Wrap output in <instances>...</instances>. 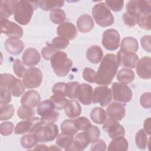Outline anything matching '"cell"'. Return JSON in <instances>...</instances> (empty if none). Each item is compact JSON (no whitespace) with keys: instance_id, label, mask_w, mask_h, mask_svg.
<instances>
[{"instance_id":"obj_21","label":"cell","mask_w":151,"mask_h":151,"mask_svg":"<svg viewBox=\"0 0 151 151\" xmlns=\"http://www.w3.org/2000/svg\"><path fill=\"white\" fill-rule=\"evenodd\" d=\"M5 47L8 53L12 55H18L24 50V44L19 39L8 38L5 42Z\"/></svg>"},{"instance_id":"obj_20","label":"cell","mask_w":151,"mask_h":151,"mask_svg":"<svg viewBox=\"0 0 151 151\" xmlns=\"http://www.w3.org/2000/svg\"><path fill=\"white\" fill-rule=\"evenodd\" d=\"M41 101V97L39 93L35 90L27 91L21 99L22 105L34 107L37 106Z\"/></svg>"},{"instance_id":"obj_49","label":"cell","mask_w":151,"mask_h":151,"mask_svg":"<svg viewBox=\"0 0 151 151\" xmlns=\"http://www.w3.org/2000/svg\"><path fill=\"white\" fill-rule=\"evenodd\" d=\"M122 19L124 24L130 27L135 26L137 24V21H138L137 17L128 13L127 12H126L124 13L122 17Z\"/></svg>"},{"instance_id":"obj_31","label":"cell","mask_w":151,"mask_h":151,"mask_svg":"<svg viewBox=\"0 0 151 151\" xmlns=\"http://www.w3.org/2000/svg\"><path fill=\"white\" fill-rule=\"evenodd\" d=\"M14 1H1L0 2L1 18L7 19L13 14Z\"/></svg>"},{"instance_id":"obj_17","label":"cell","mask_w":151,"mask_h":151,"mask_svg":"<svg viewBox=\"0 0 151 151\" xmlns=\"http://www.w3.org/2000/svg\"><path fill=\"white\" fill-rule=\"evenodd\" d=\"M136 73L143 79L151 78V59L149 57H143L138 61L136 65Z\"/></svg>"},{"instance_id":"obj_50","label":"cell","mask_w":151,"mask_h":151,"mask_svg":"<svg viewBox=\"0 0 151 151\" xmlns=\"http://www.w3.org/2000/svg\"><path fill=\"white\" fill-rule=\"evenodd\" d=\"M14 126L12 122H5L1 123L0 132L3 136H8L11 134L14 130Z\"/></svg>"},{"instance_id":"obj_29","label":"cell","mask_w":151,"mask_h":151,"mask_svg":"<svg viewBox=\"0 0 151 151\" xmlns=\"http://www.w3.org/2000/svg\"><path fill=\"white\" fill-rule=\"evenodd\" d=\"M90 118L96 124H103L107 119V113L104 109L99 107L93 108L90 112Z\"/></svg>"},{"instance_id":"obj_36","label":"cell","mask_w":151,"mask_h":151,"mask_svg":"<svg viewBox=\"0 0 151 151\" xmlns=\"http://www.w3.org/2000/svg\"><path fill=\"white\" fill-rule=\"evenodd\" d=\"M50 19L55 24H61L66 19L65 12L60 8H55L50 13Z\"/></svg>"},{"instance_id":"obj_13","label":"cell","mask_w":151,"mask_h":151,"mask_svg":"<svg viewBox=\"0 0 151 151\" xmlns=\"http://www.w3.org/2000/svg\"><path fill=\"white\" fill-rule=\"evenodd\" d=\"M119 66L134 68L139 61V56L135 52H125L120 50L116 56Z\"/></svg>"},{"instance_id":"obj_46","label":"cell","mask_w":151,"mask_h":151,"mask_svg":"<svg viewBox=\"0 0 151 151\" xmlns=\"http://www.w3.org/2000/svg\"><path fill=\"white\" fill-rule=\"evenodd\" d=\"M13 70L14 73L19 78L23 77L26 69L19 59H15L13 64Z\"/></svg>"},{"instance_id":"obj_57","label":"cell","mask_w":151,"mask_h":151,"mask_svg":"<svg viewBox=\"0 0 151 151\" xmlns=\"http://www.w3.org/2000/svg\"><path fill=\"white\" fill-rule=\"evenodd\" d=\"M106 144L104 140L97 139L94 142L91 146V151H104L106 150Z\"/></svg>"},{"instance_id":"obj_25","label":"cell","mask_w":151,"mask_h":151,"mask_svg":"<svg viewBox=\"0 0 151 151\" xmlns=\"http://www.w3.org/2000/svg\"><path fill=\"white\" fill-rule=\"evenodd\" d=\"M103 56V50L99 45H95L90 47L86 51L87 60L93 64H98Z\"/></svg>"},{"instance_id":"obj_4","label":"cell","mask_w":151,"mask_h":151,"mask_svg":"<svg viewBox=\"0 0 151 151\" xmlns=\"http://www.w3.org/2000/svg\"><path fill=\"white\" fill-rule=\"evenodd\" d=\"M50 61L54 73L58 77L65 76L73 65L72 60L67 58V54L64 51L56 52L52 56Z\"/></svg>"},{"instance_id":"obj_34","label":"cell","mask_w":151,"mask_h":151,"mask_svg":"<svg viewBox=\"0 0 151 151\" xmlns=\"http://www.w3.org/2000/svg\"><path fill=\"white\" fill-rule=\"evenodd\" d=\"M40 7L45 11L53 10L62 7L64 4V1H40L37 2Z\"/></svg>"},{"instance_id":"obj_19","label":"cell","mask_w":151,"mask_h":151,"mask_svg":"<svg viewBox=\"0 0 151 151\" xmlns=\"http://www.w3.org/2000/svg\"><path fill=\"white\" fill-rule=\"evenodd\" d=\"M22 60L25 65L32 67L39 63L41 56L38 50L33 48H28L24 51L22 56Z\"/></svg>"},{"instance_id":"obj_35","label":"cell","mask_w":151,"mask_h":151,"mask_svg":"<svg viewBox=\"0 0 151 151\" xmlns=\"http://www.w3.org/2000/svg\"><path fill=\"white\" fill-rule=\"evenodd\" d=\"M34 124V118L32 120H25L19 122L15 126V133L22 134L28 132H30Z\"/></svg>"},{"instance_id":"obj_3","label":"cell","mask_w":151,"mask_h":151,"mask_svg":"<svg viewBox=\"0 0 151 151\" xmlns=\"http://www.w3.org/2000/svg\"><path fill=\"white\" fill-rule=\"evenodd\" d=\"M34 3L25 1H14V18L18 24L25 25L30 22L34 10L37 6L33 5Z\"/></svg>"},{"instance_id":"obj_14","label":"cell","mask_w":151,"mask_h":151,"mask_svg":"<svg viewBox=\"0 0 151 151\" xmlns=\"http://www.w3.org/2000/svg\"><path fill=\"white\" fill-rule=\"evenodd\" d=\"M103 124V129L108 133L110 138L114 139L124 136V129L117 121L109 118L106 119Z\"/></svg>"},{"instance_id":"obj_55","label":"cell","mask_w":151,"mask_h":151,"mask_svg":"<svg viewBox=\"0 0 151 151\" xmlns=\"http://www.w3.org/2000/svg\"><path fill=\"white\" fill-rule=\"evenodd\" d=\"M58 117H59L58 112L54 110L51 113L47 116L41 117L40 121L45 123H54L58 119Z\"/></svg>"},{"instance_id":"obj_18","label":"cell","mask_w":151,"mask_h":151,"mask_svg":"<svg viewBox=\"0 0 151 151\" xmlns=\"http://www.w3.org/2000/svg\"><path fill=\"white\" fill-rule=\"evenodd\" d=\"M57 32L59 37L68 40L74 39L77 35V31L76 26L69 22H65L60 24L57 27Z\"/></svg>"},{"instance_id":"obj_42","label":"cell","mask_w":151,"mask_h":151,"mask_svg":"<svg viewBox=\"0 0 151 151\" xmlns=\"http://www.w3.org/2000/svg\"><path fill=\"white\" fill-rule=\"evenodd\" d=\"M80 83L77 81L68 82L65 85V96L70 99L76 98V91Z\"/></svg>"},{"instance_id":"obj_59","label":"cell","mask_w":151,"mask_h":151,"mask_svg":"<svg viewBox=\"0 0 151 151\" xmlns=\"http://www.w3.org/2000/svg\"><path fill=\"white\" fill-rule=\"evenodd\" d=\"M150 117H148L147 119H146L145 122H144V124H143V127H144V130L145 132L148 134V135H150V133H151V125H150Z\"/></svg>"},{"instance_id":"obj_44","label":"cell","mask_w":151,"mask_h":151,"mask_svg":"<svg viewBox=\"0 0 151 151\" xmlns=\"http://www.w3.org/2000/svg\"><path fill=\"white\" fill-rule=\"evenodd\" d=\"M69 40L60 37H55L51 42V45L53 46L56 50L59 51V50L64 49L69 45Z\"/></svg>"},{"instance_id":"obj_41","label":"cell","mask_w":151,"mask_h":151,"mask_svg":"<svg viewBox=\"0 0 151 151\" xmlns=\"http://www.w3.org/2000/svg\"><path fill=\"white\" fill-rule=\"evenodd\" d=\"M87 136L90 143H93L99 139L100 135V132L99 129L94 125H91L87 129L84 130Z\"/></svg>"},{"instance_id":"obj_16","label":"cell","mask_w":151,"mask_h":151,"mask_svg":"<svg viewBox=\"0 0 151 151\" xmlns=\"http://www.w3.org/2000/svg\"><path fill=\"white\" fill-rule=\"evenodd\" d=\"M106 113L110 119L116 121L121 120L126 115L124 105L119 102H113L107 107Z\"/></svg>"},{"instance_id":"obj_60","label":"cell","mask_w":151,"mask_h":151,"mask_svg":"<svg viewBox=\"0 0 151 151\" xmlns=\"http://www.w3.org/2000/svg\"><path fill=\"white\" fill-rule=\"evenodd\" d=\"M49 148L47 147V146L45 145H38L36 146V147L34 149V150H48Z\"/></svg>"},{"instance_id":"obj_61","label":"cell","mask_w":151,"mask_h":151,"mask_svg":"<svg viewBox=\"0 0 151 151\" xmlns=\"http://www.w3.org/2000/svg\"><path fill=\"white\" fill-rule=\"evenodd\" d=\"M49 150H61V149L56 147V146L54 145H51L50 146Z\"/></svg>"},{"instance_id":"obj_45","label":"cell","mask_w":151,"mask_h":151,"mask_svg":"<svg viewBox=\"0 0 151 151\" xmlns=\"http://www.w3.org/2000/svg\"><path fill=\"white\" fill-rule=\"evenodd\" d=\"M50 100H51L54 104L55 109L61 110L63 109L67 102V99L65 97L59 96L57 95L52 96Z\"/></svg>"},{"instance_id":"obj_26","label":"cell","mask_w":151,"mask_h":151,"mask_svg":"<svg viewBox=\"0 0 151 151\" xmlns=\"http://www.w3.org/2000/svg\"><path fill=\"white\" fill-rule=\"evenodd\" d=\"M138 48L137 41L131 37L124 38L120 44V50L125 52H135L137 51Z\"/></svg>"},{"instance_id":"obj_51","label":"cell","mask_w":151,"mask_h":151,"mask_svg":"<svg viewBox=\"0 0 151 151\" xmlns=\"http://www.w3.org/2000/svg\"><path fill=\"white\" fill-rule=\"evenodd\" d=\"M65 85L66 83L63 82H58L55 83L52 88L53 94L59 96L65 97Z\"/></svg>"},{"instance_id":"obj_11","label":"cell","mask_w":151,"mask_h":151,"mask_svg":"<svg viewBox=\"0 0 151 151\" xmlns=\"http://www.w3.org/2000/svg\"><path fill=\"white\" fill-rule=\"evenodd\" d=\"M1 32L5 34L9 38L19 39L23 35V29L21 27L7 19L1 18Z\"/></svg>"},{"instance_id":"obj_37","label":"cell","mask_w":151,"mask_h":151,"mask_svg":"<svg viewBox=\"0 0 151 151\" xmlns=\"http://www.w3.org/2000/svg\"><path fill=\"white\" fill-rule=\"evenodd\" d=\"M60 127L62 133L71 136H74L78 131L74 125V120L67 119L64 120Z\"/></svg>"},{"instance_id":"obj_47","label":"cell","mask_w":151,"mask_h":151,"mask_svg":"<svg viewBox=\"0 0 151 151\" xmlns=\"http://www.w3.org/2000/svg\"><path fill=\"white\" fill-rule=\"evenodd\" d=\"M83 77L84 80L88 83H96V73L93 69L88 67H86L83 71Z\"/></svg>"},{"instance_id":"obj_1","label":"cell","mask_w":151,"mask_h":151,"mask_svg":"<svg viewBox=\"0 0 151 151\" xmlns=\"http://www.w3.org/2000/svg\"><path fill=\"white\" fill-rule=\"evenodd\" d=\"M119 67L116 56L114 54L105 55L96 73V83L99 85L103 86L111 84Z\"/></svg>"},{"instance_id":"obj_58","label":"cell","mask_w":151,"mask_h":151,"mask_svg":"<svg viewBox=\"0 0 151 151\" xmlns=\"http://www.w3.org/2000/svg\"><path fill=\"white\" fill-rule=\"evenodd\" d=\"M150 35H145L142 37L140 39V43L142 48L148 52L151 51V46H150Z\"/></svg>"},{"instance_id":"obj_10","label":"cell","mask_w":151,"mask_h":151,"mask_svg":"<svg viewBox=\"0 0 151 151\" xmlns=\"http://www.w3.org/2000/svg\"><path fill=\"white\" fill-rule=\"evenodd\" d=\"M111 100V90L107 86H99L94 88L92 97L93 103H99L101 107H106L110 104Z\"/></svg>"},{"instance_id":"obj_22","label":"cell","mask_w":151,"mask_h":151,"mask_svg":"<svg viewBox=\"0 0 151 151\" xmlns=\"http://www.w3.org/2000/svg\"><path fill=\"white\" fill-rule=\"evenodd\" d=\"M90 143L86 133L81 132L76 134L73 145L65 150H83L87 147Z\"/></svg>"},{"instance_id":"obj_24","label":"cell","mask_w":151,"mask_h":151,"mask_svg":"<svg viewBox=\"0 0 151 151\" xmlns=\"http://www.w3.org/2000/svg\"><path fill=\"white\" fill-rule=\"evenodd\" d=\"M77 27L80 32L86 33L94 28V21L91 17L88 14L81 15L77 21Z\"/></svg>"},{"instance_id":"obj_48","label":"cell","mask_w":151,"mask_h":151,"mask_svg":"<svg viewBox=\"0 0 151 151\" xmlns=\"http://www.w3.org/2000/svg\"><path fill=\"white\" fill-rule=\"evenodd\" d=\"M105 4L112 11L114 12H119L123 9L124 5V1L122 0L106 1Z\"/></svg>"},{"instance_id":"obj_56","label":"cell","mask_w":151,"mask_h":151,"mask_svg":"<svg viewBox=\"0 0 151 151\" xmlns=\"http://www.w3.org/2000/svg\"><path fill=\"white\" fill-rule=\"evenodd\" d=\"M141 106L145 109H150L151 107V93L146 92L143 93L140 98Z\"/></svg>"},{"instance_id":"obj_54","label":"cell","mask_w":151,"mask_h":151,"mask_svg":"<svg viewBox=\"0 0 151 151\" xmlns=\"http://www.w3.org/2000/svg\"><path fill=\"white\" fill-rule=\"evenodd\" d=\"M0 103L1 105L6 104L11 101V94L6 89L0 87Z\"/></svg>"},{"instance_id":"obj_28","label":"cell","mask_w":151,"mask_h":151,"mask_svg":"<svg viewBox=\"0 0 151 151\" xmlns=\"http://www.w3.org/2000/svg\"><path fill=\"white\" fill-rule=\"evenodd\" d=\"M54 109L55 108L52 101L51 100H45L37 105V111L38 115L43 117L51 113L54 111Z\"/></svg>"},{"instance_id":"obj_27","label":"cell","mask_w":151,"mask_h":151,"mask_svg":"<svg viewBox=\"0 0 151 151\" xmlns=\"http://www.w3.org/2000/svg\"><path fill=\"white\" fill-rule=\"evenodd\" d=\"M129 144L126 139L119 137L113 139L109 145L107 150L109 151H126L128 149Z\"/></svg>"},{"instance_id":"obj_2","label":"cell","mask_w":151,"mask_h":151,"mask_svg":"<svg viewBox=\"0 0 151 151\" xmlns=\"http://www.w3.org/2000/svg\"><path fill=\"white\" fill-rule=\"evenodd\" d=\"M38 142H48L54 140L58 134V126L54 123H45L40 118L34 117V124L30 131Z\"/></svg>"},{"instance_id":"obj_30","label":"cell","mask_w":151,"mask_h":151,"mask_svg":"<svg viewBox=\"0 0 151 151\" xmlns=\"http://www.w3.org/2000/svg\"><path fill=\"white\" fill-rule=\"evenodd\" d=\"M134 72L128 68H122L120 70L117 74V80L120 83L123 84H127L133 81L134 78Z\"/></svg>"},{"instance_id":"obj_9","label":"cell","mask_w":151,"mask_h":151,"mask_svg":"<svg viewBox=\"0 0 151 151\" xmlns=\"http://www.w3.org/2000/svg\"><path fill=\"white\" fill-rule=\"evenodd\" d=\"M111 93L113 99L118 102H129L133 96L132 91L129 86L117 82L112 84Z\"/></svg>"},{"instance_id":"obj_33","label":"cell","mask_w":151,"mask_h":151,"mask_svg":"<svg viewBox=\"0 0 151 151\" xmlns=\"http://www.w3.org/2000/svg\"><path fill=\"white\" fill-rule=\"evenodd\" d=\"M73 136L62 133L57 137L55 143L59 147L66 150L73 145Z\"/></svg>"},{"instance_id":"obj_43","label":"cell","mask_w":151,"mask_h":151,"mask_svg":"<svg viewBox=\"0 0 151 151\" xmlns=\"http://www.w3.org/2000/svg\"><path fill=\"white\" fill-rule=\"evenodd\" d=\"M74 125L78 130H85L91 125L90 121L86 117H79L74 120Z\"/></svg>"},{"instance_id":"obj_38","label":"cell","mask_w":151,"mask_h":151,"mask_svg":"<svg viewBox=\"0 0 151 151\" xmlns=\"http://www.w3.org/2000/svg\"><path fill=\"white\" fill-rule=\"evenodd\" d=\"M147 133L143 129L139 130L135 136V143L138 148L142 150L146 149L147 145Z\"/></svg>"},{"instance_id":"obj_5","label":"cell","mask_w":151,"mask_h":151,"mask_svg":"<svg viewBox=\"0 0 151 151\" xmlns=\"http://www.w3.org/2000/svg\"><path fill=\"white\" fill-rule=\"evenodd\" d=\"M92 16L96 24L101 27L110 26L114 21V17L105 2L94 5L92 9Z\"/></svg>"},{"instance_id":"obj_6","label":"cell","mask_w":151,"mask_h":151,"mask_svg":"<svg viewBox=\"0 0 151 151\" xmlns=\"http://www.w3.org/2000/svg\"><path fill=\"white\" fill-rule=\"evenodd\" d=\"M0 81V87L6 89L14 97H20L25 92V87L23 82L15 77L12 74H1Z\"/></svg>"},{"instance_id":"obj_39","label":"cell","mask_w":151,"mask_h":151,"mask_svg":"<svg viewBox=\"0 0 151 151\" xmlns=\"http://www.w3.org/2000/svg\"><path fill=\"white\" fill-rule=\"evenodd\" d=\"M15 109L12 104H2L0 106V120L4 121L11 119L14 113Z\"/></svg>"},{"instance_id":"obj_8","label":"cell","mask_w":151,"mask_h":151,"mask_svg":"<svg viewBox=\"0 0 151 151\" xmlns=\"http://www.w3.org/2000/svg\"><path fill=\"white\" fill-rule=\"evenodd\" d=\"M42 74L37 67H31L26 70L22 77V82L27 88L38 87L42 81Z\"/></svg>"},{"instance_id":"obj_7","label":"cell","mask_w":151,"mask_h":151,"mask_svg":"<svg viewBox=\"0 0 151 151\" xmlns=\"http://www.w3.org/2000/svg\"><path fill=\"white\" fill-rule=\"evenodd\" d=\"M126 12L139 18L142 15L151 14L150 3L148 1L132 0L127 2Z\"/></svg>"},{"instance_id":"obj_40","label":"cell","mask_w":151,"mask_h":151,"mask_svg":"<svg viewBox=\"0 0 151 151\" xmlns=\"http://www.w3.org/2000/svg\"><path fill=\"white\" fill-rule=\"evenodd\" d=\"M38 141L37 140L35 136L33 133H30L29 134H25L21 138V144L24 148L30 149L35 146Z\"/></svg>"},{"instance_id":"obj_23","label":"cell","mask_w":151,"mask_h":151,"mask_svg":"<svg viewBox=\"0 0 151 151\" xmlns=\"http://www.w3.org/2000/svg\"><path fill=\"white\" fill-rule=\"evenodd\" d=\"M65 113L67 117L71 119L79 116L81 113V107L77 100H68L64 108Z\"/></svg>"},{"instance_id":"obj_15","label":"cell","mask_w":151,"mask_h":151,"mask_svg":"<svg viewBox=\"0 0 151 151\" xmlns=\"http://www.w3.org/2000/svg\"><path fill=\"white\" fill-rule=\"evenodd\" d=\"M93 88L86 83L80 84L76 91V98L82 104L90 105L92 102Z\"/></svg>"},{"instance_id":"obj_53","label":"cell","mask_w":151,"mask_h":151,"mask_svg":"<svg viewBox=\"0 0 151 151\" xmlns=\"http://www.w3.org/2000/svg\"><path fill=\"white\" fill-rule=\"evenodd\" d=\"M137 24L140 28L143 29L150 30V14L140 16L138 19Z\"/></svg>"},{"instance_id":"obj_52","label":"cell","mask_w":151,"mask_h":151,"mask_svg":"<svg viewBox=\"0 0 151 151\" xmlns=\"http://www.w3.org/2000/svg\"><path fill=\"white\" fill-rule=\"evenodd\" d=\"M57 51H58L57 50H56L51 44H49L48 46L44 47L41 50V55L44 59L46 60H49L51 58L52 56Z\"/></svg>"},{"instance_id":"obj_32","label":"cell","mask_w":151,"mask_h":151,"mask_svg":"<svg viewBox=\"0 0 151 151\" xmlns=\"http://www.w3.org/2000/svg\"><path fill=\"white\" fill-rule=\"evenodd\" d=\"M17 115L21 119L32 120L34 118L35 110L32 107L22 105L17 110Z\"/></svg>"},{"instance_id":"obj_12","label":"cell","mask_w":151,"mask_h":151,"mask_svg":"<svg viewBox=\"0 0 151 151\" xmlns=\"http://www.w3.org/2000/svg\"><path fill=\"white\" fill-rule=\"evenodd\" d=\"M120 40L119 33L114 29H106L102 35V45L110 51L115 50L119 47Z\"/></svg>"}]
</instances>
